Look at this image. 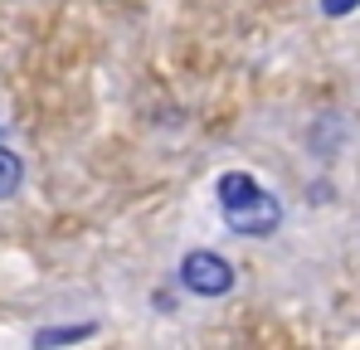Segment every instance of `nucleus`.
Here are the masks:
<instances>
[{
  "mask_svg": "<svg viewBox=\"0 0 360 350\" xmlns=\"http://www.w3.org/2000/svg\"><path fill=\"white\" fill-rule=\"evenodd\" d=\"M360 0H321V15H331V20H341V15H356Z\"/></svg>",
  "mask_w": 360,
  "mask_h": 350,
  "instance_id": "nucleus-6",
  "label": "nucleus"
},
{
  "mask_svg": "<svg viewBox=\"0 0 360 350\" xmlns=\"http://www.w3.org/2000/svg\"><path fill=\"white\" fill-rule=\"evenodd\" d=\"M88 336H98L93 321H83V326H54V331H34V346H73V341H88Z\"/></svg>",
  "mask_w": 360,
  "mask_h": 350,
  "instance_id": "nucleus-5",
  "label": "nucleus"
},
{
  "mask_svg": "<svg viewBox=\"0 0 360 350\" xmlns=\"http://www.w3.org/2000/svg\"><path fill=\"white\" fill-rule=\"evenodd\" d=\"M180 287L190 297H229L234 292V268L214 248H190L180 258Z\"/></svg>",
  "mask_w": 360,
  "mask_h": 350,
  "instance_id": "nucleus-1",
  "label": "nucleus"
},
{
  "mask_svg": "<svg viewBox=\"0 0 360 350\" xmlns=\"http://www.w3.org/2000/svg\"><path fill=\"white\" fill-rule=\"evenodd\" d=\"M20 185H25V161H20V156L0 141V200H10Z\"/></svg>",
  "mask_w": 360,
  "mask_h": 350,
  "instance_id": "nucleus-4",
  "label": "nucleus"
},
{
  "mask_svg": "<svg viewBox=\"0 0 360 350\" xmlns=\"http://www.w3.org/2000/svg\"><path fill=\"white\" fill-rule=\"evenodd\" d=\"M263 185L253 180L248 171H224L219 180H214V195H219V209H229V205H239V200H248V195H258Z\"/></svg>",
  "mask_w": 360,
  "mask_h": 350,
  "instance_id": "nucleus-3",
  "label": "nucleus"
},
{
  "mask_svg": "<svg viewBox=\"0 0 360 350\" xmlns=\"http://www.w3.org/2000/svg\"><path fill=\"white\" fill-rule=\"evenodd\" d=\"M224 224L234 233H248V238H268V233L283 224V205H278L268 190H258V195H248V200H239V205L224 209Z\"/></svg>",
  "mask_w": 360,
  "mask_h": 350,
  "instance_id": "nucleus-2",
  "label": "nucleus"
}]
</instances>
